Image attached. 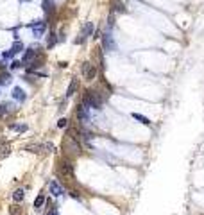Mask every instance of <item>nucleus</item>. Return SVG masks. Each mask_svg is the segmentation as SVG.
Segmentation results:
<instances>
[{"label":"nucleus","mask_w":204,"mask_h":215,"mask_svg":"<svg viewBox=\"0 0 204 215\" xmlns=\"http://www.w3.org/2000/svg\"><path fill=\"white\" fill-rule=\"evenodd\" d=\"M82 104L91 108V109H102L104 97H100V93L97 92V90H86L84 97H82Z\"/></svg>","instance_id":"1"},{"label":"nucleus","mask_w":204,"mask_h":215,"mask_svg":"<svg viewBox=\"0 0 204 215\" xmlns=\"http://www.w3.org/2000/svg\"><path fill=\"white\" fill-rule=\"evenodd\" d=\"M25 149L30 150V152H52L56 147H54V143H52V142H45V143H34V145H27Z\"/></svg>","instance_id":"2"},{"label":"nucleus","mask_w":204,"mask_h":215,"mask_svg":"<svg viewBox=\"0 0 204 215\" xmlns=\"http://www.w3.org/2000/svg\"><path fill=\"white\" fill-rule=\"evenodd\" d=\"M59 172L66 176V178H73V165L70 160H63V161H59Z\"/></svg>","instance_id":"3"},{"label":"nucleus","mask_w":204,"mask_h":215,"mask_svg":"<svg viewBox=\"0 0 204 215\" xmlns=\"http://www.w3.org/2000/svg\"><path fill=\"white\" fill-rule=\"evenodd\" d=\"M82 75H84V79H93L95 75H97V68H95V64L91 63H82Z\"/></svg>","instance_id":"4"},{"label":"nucleus","mask_w":204,"mask_h":215,"mask_svg":"<svg viewBox=\"0 0 204 215\" xmlns=\"http://www.w3.org/2000/svg\"><path fill=\"white\" fill-rule=\"evenodd\" d=\"M88 109H90V108L84 106L82 102H81L79 108H77V118H79V122H82V124H88V122H90V115H88Z\"/></svg>","instance_id":"5"},{"label":"nucleus","mask_w":204,"mask_h":215,"mask_svg":"<svg viewBox=\"0 0 204 215\" xmlns=\"http://www.w3.org/2000/svg\"><path fill=\"white\" fill-rule=\"evenodd\" d=\"M29 27H30V31H32V34L38 38V36H41L45 32V27H47V25H45L43 20H38V22H34V23H30Z\"/></svg>","instance_id":"6"},{"label":"nucleus","mask_w":204,"mask_h":215,"mask_svg":"<svg viewBox=\"0 0 204 215\" xmlns=\"http://www.w3.org/2000/svg\"><path fill=\"white\" fill-rule=\"evenodd\" d=\"M91 32H93V23H91V22H86V23L82 25V29H81V34H79V40H77V41H84Z\"/></svg>","instance_id":"7"},{"label":"nucleus","mask_w":204,"mask_h":215,"mask_svg":"<svg viewBox=\"0 0 204 215\" xmlns=\"http://www.w3.org/2000/svg\"><path fill=\"white\" fill-rule=\"evenodd\" d=\"M49 188H50V192H52V195H56V197H59V195H63L65 194V190H63V186L59 185L56 179H52L50 183H49Z\"/></svg>","instance_id":"8"},{"label":"nucleus","mask_w":204,"mask_h":215,"mask_svg":"<svg viewBox=\"0 0 204 215\" xmlns=\"http://www.w3.org/2000/svg\"><path fill=\"white\" fill-rule=\"evenodd\" d=\"M36 54H38V50H34V49H27V50H25V54H23V61H22V63H23V64H30L32 61H34Z\"/></svg>","instance_id":"9"},{"label":"nucleus","mask_w":204,"mask_h":215,"mask_svg":"<svg viewBox=\"0 0 204 215\" xmlns=\"http://www.w3.org/2000/svg\"><path fill=\"white\" fill-rule=\"evenodd\" d=\"M102 40H104V49H108V50H117V45H115V41H113V38H111L109 32H106V34L102 36Z\"/></svg>","instance_id":"10"},{"label":"nucleus","mask_w":204,"mask_h":215,"mask_svg":"<svg viewBox=\"0 0 204 215\" xmlns=\"http://www.w3.org/2000/svg\"><path fill=\"white\" fill-rule=\"evenodd\" d=\"M109 2H111V6H113V9L118 11V13H125V11H127L122 0H109Z\"/></svg>","instance_id":"11"},{"label":"nucleus","mask_w":204,"mask_h":215,"mask_svg":"<svg viewBox=\"0 0 204 215\" xmlns=\"http://www.w3.org/2000/svg\"><path fill=\"white\" fill-rule=\"evenodd\" d=\"M13 97H15L16 100H25V93H23L22 88H18V86H16L15 90H13Z\"/></svg>","instance_id":"12"},{"label":"nucleus","mask_w":204,"mask_h":215,"mask_svg":"<svg viewBox=\"0 0 204 215\" xmlns=\"http://www.w3.org/2000/svg\"><path fill=\"white\" fill-rule=\"evenodd\" d=\"M75 90H77V79H72V83H70L68 90H66V97H72L75 93Z\"/></svg>","instance_id":"13"},{"label":"nucleus","mask_w":204,"mask_h":215,"mask_svg":"<svg viewBox=\"0 0 204 215\" xmlns=\"http://www.w3.org/2000/svg\"><path fill=\"white\" fill-rule=\"evenodd\" d=\"M13 79H11V74L9 72H2L0 74V84H9Z\"/></svg>","instance_id":"14"},{"label":"nucleus","mask_w":204,"mask_h":215,"mask_svg":"<svg viewBox=\"0 0 204 215\" xmlns=\"http://www.w3.org/2000/svg\"><path fill=\"white\" fill-rule=\"evenodd\" d=\"M132 118H134V120H138V122H141V124H145V126L151 124V120H149L147 117H143V115H140V113H132Z\"/></svg>","instance_id":"15"},{"label":"nucleus","mask_w":204,"mask_h":215,"mask_svg":"<svg viewBox=\"0 0 204 215\" xmlns=\"http://www.w3.org/2000/svg\"><path fill=\"white\" fill-rule=\"evenodd\" d=\"M43 204H45V195H43V194H38V197L34 199V208L38 210V208L43 206Z\"/></svg>","instance_id":"16"},{"label":"nucleus","mask_w":204,"mask_h":215,"mask_svg":"<svg viewBox=\"0 0 204 215\" xmlns=\"http://www.w3.org/2000/svg\"><path fill=\"white\" fill-rule=\"evenodd\" d=\"M23 197H25V192H23L22 188H18V190H15V194H13V199H15L16 203H20V201H23Z\"/></svg>","instance_id":"17"},{"label":"nucleus","mask_w":204,"mask_h":215,"mask_svg":"<svg viewBox=\"0 0 204 215\" xmlns=\"http://www.w3.org/2000/svg\"><path fill=\"white\" fill-rule=\"evenodd\" d=\"M9 215H22V208L18 206V204L9 206Z\"/></svg>","instance_id":"18"},{"label":"nucleus","mask_w":204,"mask_h":215,"mask_svg":"<svg viewBox=\"0 0 204 215\" xmlns=\"http://www.w3.org/2000/svg\"><path fill=\"white\" fill-rule=\"evenodd\" d=\"M11 50H13V54H16V52H22V50H23V43L15 41V43H13V47H11Z\"/></svg>","instance_id":"19"},{"label":"nucleus","mask_w":204,"mask_h":215,"mask_svg":"<svg viewBox=\"0 0 204 215\" xmlns=\"http://www.w3.org/2000/svg\"><path fill=\"white\" fill-rule=\"evenodd\" d=\"M43 9H45V13L54 11V6H50V0H45V2H43Z\"/></svg>","instance_id":"20"},{"label":"nucleus","mask_w":204,"mask_h":215,"mask_svg":"<svg viewBox=\"0 0 204 215\" xmlns=\"http://www.w3.org/2000/svg\"><path fill=\"white\" fill-rule=\"evenodd\" d=\"M56 41H58V40H56V34L52 32L50 38H49V43H47V47H52V45H56Z\"/></svg>","instance_id":"21"},{"label":"nucleus","mask_w":204,"mask_h":215,"mask_svg":"<svg viewBox=\"0 0 204 215\" xmlns=\"http://www.w3.org/2000/svg\"><path fill=\"white\" fill-rule=\"evenodd\" d=\"M11 129H15V131H20V133H23V131H27V126L23 124V126H11Z\"/></svg>","instance_id":"22"},{"label":"nucleus","mask_w":204,"mask_h":215,"mask_svg":"<svg viewBox=\"0 0 204 215\" xmlns=\"http://www.w3.org/2000/svg\"><path fill=\"white\" fill-rule=\"evenodd\" d=\"M68 122H70L68 118H61V120L58 122V126L59 127H68Z\"/></svg>","instance_id":"23"},{"label":"nucleus","mask_w":204,"mask_h":215,"mask_svg":"<svg viewBox=\"0 0 204 215\" xmlns=\"http://www.w3.org/2000/svg\"><path fill=\"white\" fill-rule=\"evenodd\" d=\"M9 108H11V106H0V117H4V115L7 113Z\"/></svg>","instance_id":"24"},{"label":"nucleus","mask_w":204,"mask_h":215,"mask_svg":"<svg viewBox=\"0 0 204 215\" xmlns=\"http://www.w3.org/2000/svg\"><path fill=\"white\" fill-rule=\"evenodd\" d=\"M15 54H13V50H7V52H4V57L6 59H9V57H13Z\"/></svg>","instance_id":"25"},{"label":"nucleus","mask_w":204,"mask_h":215,"mask_svg":"<svg viewBox=\"0 0 204 215\" xmlns=\"http://www.w3.org/2000/svg\"><path fill=\"white\" fill-rule=\"evenodd\" d=\"M49 215H59V213H58V208H56V206H52V210L49 212Z\"/></svg>","instance_id":"26"},{"label":"nucleus","mask_w":204,"mask_h":215,"mask_svg":"<svg viewBox=\"0 0 204 215\" xmlns=\"http://www.w3.org/2000/svg\"><path fill=\"white\" fill-rule=\"evenodd\" d=\"M7 154H9V147H7V145H6V147L2 149V156H7Z\"/></svg>","instance_id":"27"},{"label":"nucleus","mask_w":204,"mask_h":215,"mask_svg":"<svg viewBox=\"0 0 204 215\" xmlns=\"http://www.w3.org/2000/svg\"><path fill=\"white\" fill-rule=\"evenodd\" d=\"M113 23H115V18H113V16H109V18H108V25H109V27H113Z\"/></svg>","instance_id":"28"},{"label":"nucleus","mask_w":204,"mask_h":215,"mask_svg":"<svg viewBox=\"0 0 204 215\" xmlns=\"http://www.w3.org/2000/svg\"><path fill=\"white\" fill-rule=\"evenodd\" d=\"M11 66H13V68H20V66H22V63H20V61H15Z\"/></svg>","instance_id":"29"}]
</instances>
